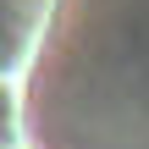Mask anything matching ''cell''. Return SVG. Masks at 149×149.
<instances>
[{
    "label": "cell",
    "mask_w": 149,
    "mask_h": 149,
    "mask_svg": "<svg viewBox=\"0 0 149 149\" xmlns=\"http://www.w3.org/2000/svg\"><path fill=\"white\" fill-rule=\"evenodd\" d=\"M17 28H22V11H17V0H0V50L17 39Z\"/></svg>",
    "instance_id": "cell-1"
}]
</instances>
